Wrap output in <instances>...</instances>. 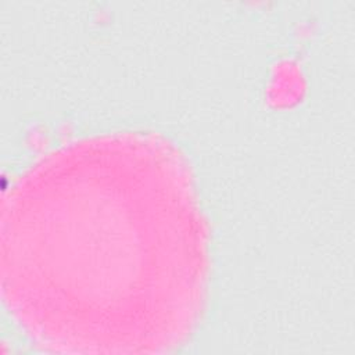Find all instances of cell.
Wrapping results in <instances>:
<instances>
[{"instance_id": "cell-1", "label": "cell", "mask_w": 355, "mask_h": 355, "mask_svg": "<svg viewBox=\"0 0 355 355\" xmlns=\"http://www.w3.org/2000/svg\"><path fill=\"white\" fill-rule=\"evenodd\" d=\"M11 194V305L37 338L164 351L201 315L207 230L184 159L141 135L51 153Z\"/></svg>"}]
</instances>
